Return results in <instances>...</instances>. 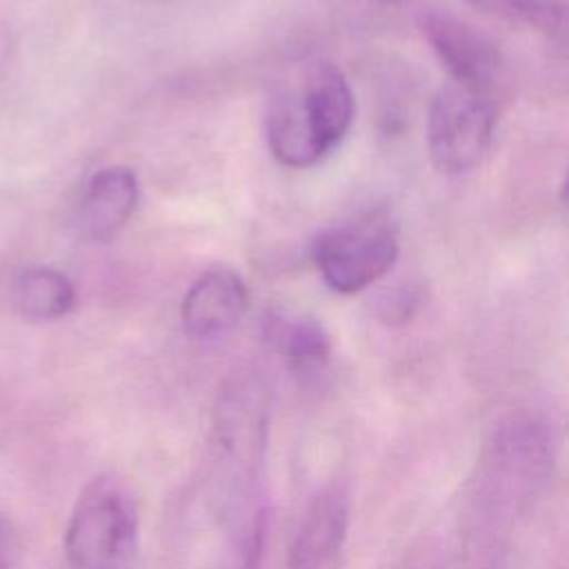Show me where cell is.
<instances>
[{"label":"cell","mask_w":569,"mask_h":569,"mask_svg":"<svg viewBox=\"0 0 569 569\" xmlns=\"http://www.w3.org/2000/svg\"><path fill=\"white\" fill-rule=\"evenodd\" d=\"M271 387L258 371L229 376L213 409V449L236 471H251L262 462L269 436Z\"/></svg>","instance_id":"cell-4"},{"label":"cell","mask_w":569,"mask_h":569,"mask_svg":"<svg viewBox=\"0 0 569 569\" xmlns=\"http://www.w3.org/2000/svg\"><path fill=\"white\" fill-rule=\"evenodd\" d=\"M300 91L322 147L331 151L342 142L356 116V100L345 73L331 62H318Z\"/></svg>","instance_id":"cell-11"},{"label":"cell","mask_w":569,"mask_h":569,"mask_svg":"<svg viewBox=\"0 0 569 569\" xmlns=\"http://www.w3.org/2000/svg\"><path fill=\"white\" fill-rule=\"evenodd\" d=\"M422 36L447 69L451 82L493 93L500 71L496 44L469 22L447 11H425L418 20Z\"/></svg>","instance_id":"cell-5"},{"label":"cell","mask_w":569,"mask_h":569,"mask_svg":"<svg viewBox=\"0 0 569 569\" xmlns=\"http://www.w3.org/2000/svg\"><path fill=\"white\" fill-rule=\"evenodd\" d=\"M260 333L300 380L318 378L331 360V338L316 318L269 309L260 320Z\"/></svg>","instance_id":"cell-8"},{"label":"cell","mask_w":569,"mask_h":569,"mask_svg":"<svg viewBox=\"0 0 569 569\" xmlns=\"http://www.w3.org/2000/svg\"><path fill=\"white\" fill-rule=\"evenodd\" d=\"M140 533L131 493L113 476L93 478L73 502L64 529L71 569H133Z\"/></svg>","instance_id":"cell-1"},{"label":"cell","mask_w":569,"mask_h":569,"mask_svg":"<svg viewBox=\"0 0 569 569\" xmlns=\"http://www.w3.org/2000/svg\"><path fill=\"white\" fill-rule=\"evenodd\" d=\"M138 180L127 167H107L91 176L78 207V224L87 238L109 240L131 218Z\"/></svg>","instance_id":"cell-10"},{"label":"cell","mask_w":569,"mask_h":569,"mask_svg":"<svg viewBox=\"0 0 569 569\" xmlns=\"http://www.w3.org/2000/svg\"><path fill=\"white\" fill-rule=\"evenodd\" d=\"M264 136L273 158L291 169H307L329 151L322 147L300 87L276 93L264 111Z\"/></svg>","instance_id":"cell-9"},{"label":"cell","mask_w":569,"mask_h":569,"mask_svg":"<svg viewBox=\"0 0 569 569\" xmlns=\"http://www.w3.org/2000/svg\"><path fill=\"white\" fill-rule=\"evenodd\" d=\"M76 305L71 280L51 267L27 269L13 284V307L31 322H51L67 316Z\"/></svg>","instance_id":"cell-12"},{"label":"cell","mask_w":569,"mask_h":569,"mask_svg":"<svg viewBox=\"0 0 569 569\" xmlns=\"http://www.w3.org/2000/svg\"><path fill=\"white\" fill-rule=\"evenodd\" d=\"M496 104L491 93L447 82L431 100L427 116V151L442 176L473 171L491 142Z\"/></svg>","instance_id":"cell-2"},{"label":"cell","mask_w":569,"mask_h":569,"mask_svg":"<svg viewBox=\"0 0 569 569\" xmlns=\"http://www.w3.org/2000/svg\"><path fill=\"white\" fill-rule=\"evenodd\" d=\"M0 569H9V553H7V538L0 529Z\"/></svg>","instance_id":"cell-15"},{"label":"cell","mask_w":569,"mask_h":569,"mask_svg":"<svg viewBox=\"0 0 569 569\" xmlns=\"http://www.w3.org/2000/svg\"><path fill=\"white\" fill-rule=\"evenodd\" d=\"M367 2H373V4H380V7H396V4H405L409 0H367Z\"/></svg>","instance_id":"cell-16"},{"label":"cell","mask_w":569,"mask_h":569,"mask_svg":"<svg viewBox=\"0 0 569 569\" xmlns=\"http://www.w3.org/2000/svg\"><path fill=\"white\" fill-rule=\"evenodd\" d=\"M349 533V500L340 489L311 498L289 551V569H333Z\"/></svg>","instance_id":"cell-7"},{"label":"cell","mask_w":569,"mask_h":569,"mask_svg":"<svg viewBox=\"0 0 569 569\" xmlns=\"http://www.w3.org/2000/svg\"><path fill=\"white\" fill-rule=\"evenodd\" d=\"M469 2L482 11L509 18L513 22H522L549 36L560 31L565 20L562 0H469Z\"/></svg>","instance_id":"cell-13"},{"label":"cell","mask_w":569,"mask_h":569,"mask_svg":"<svg viewBox=\"0 0 569 569\" xmlns=\"http://www.w3.org/2000/svg\"><path fill=\"white\" fill-rule=\"evenodd\" d=\"M249 309L244 280L227 269L213 267L198 276L187 289L180 307L182 327L191 338H218L233 329Z\"/></svg>","instance_id":"cell-6"},{"label":"cell","mask_w":569,"mask_h":569,"mask_svg":"<svg viewBox=\"0 0 569 569\" xmlns=\"http://www.w3.org/2000/svg\"><path fill=\"white\" fill-rule=\"evenodd\" d=\"M313 262L336 293H358L382 278L398 258V236L382 213L325 229L311 244Z\"/></svg>","instance_id":"cell-3"},{"label":"cell","mask_w":569,"mask_h":569,"mask_svg":"<svg viewBox=\"0 0 569 569\" xmlns=\"http://www.w3.org/2000/svg\"><path fill=\"white\" fill-rule=\"evenodd\" d=\"M422 287L418 284H398L389 293H382L378 300V316L387 325H405L422 305Z\"/></svg>","instance_id":"cell-14"}]
</instances>
